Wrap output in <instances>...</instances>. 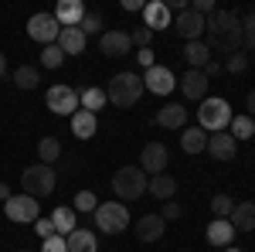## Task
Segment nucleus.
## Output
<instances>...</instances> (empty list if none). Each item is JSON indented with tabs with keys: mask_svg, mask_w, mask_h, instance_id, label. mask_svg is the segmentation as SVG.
<instances>
[{
	"mask_svg": "<svg viewBox=\"0 0 255 252\" xmlns=\"http://www.w3.org/2000/svg\"><path fill=\"white\" fill-rule=\"evenodd\" d=\"M204 34H208V41H204L208 51H218V55H235V51H242V20L232 10H215L208 17Z\"/></svg>",
	"mask_w": 255,
	"mask_h": 252,
	"instance_id": "obj_1",
	"label": "nucleus"
},
{
	"mask_svg": "<svg viewBox=\"0 0 255 252\" xmlns=\"http://www.w3.org/2000/svg\"><path fill=\"white\" fill-rule=\"evenodd\" d=\"M146 89H143V75L136 72H119V75L109 78V89H106V99L119 106V109H129V106H136L139 96H143Z\"/></svg>",
	"mask_w": 255,
	"mask_h": 252,
	"instance_id": "obj_2",
	"label": "nucleus"
},
{
	"mask_svg": "<svg viewBox=\"0 0 255 252\" xmlns=\"http://www.w3.org/2000/svg\"><path fill=\"white\" fill-rule=\"evenodd\" d=\"M146 184H150V177L139 171V164H126V167H119L116 174H113V191H116L119 201H136L146 194Z\"/></svg>",
	"mask_w": 255,
	"mask_h": 252,
	"instance_id": "obj_3",
	"label": "nucleus"
},
{
	"mask_svg": "<svg viewBox=\"0 0 255 252\" xmlns=\"http://www.w3.org/2000/svg\"><path fill=\"white\" fill-rule=\"evenodd\" d=\"M232 106L228 99H201V109H197V123L204 133H225L228 123H232Z\"/></svg>",
	"mask_w": 255,
	"mask_h": 252,
	"instance_id": "obj_4",
	"label": "nucleus"
},
{
	"mask_svg": "<svg viewBox=\"0 0 255 252\" xmlns=\"http://www.w3.org/2000/svg\"><path fill=\"white\" fill-rule=\"evenodd\" d=\"M96 229L106 235H119L129 229V208L123 205V201H106V205H99L96 212Z\"/></svg>",
	"mask_w": 255,
	"mask_h": 252,
	"instance_id": "obj_5",
	"label": "nucleus"
},
{
	"mask_svg": "<svg viewBox=\"0 0 255 252\" xmlns=\"http://www.w3.org/2000/svg\"><path fill=\"white\" fill-rule=\"evenodd\" d=\"M20 188H24V194H31V198H48V194L55 191V167H48V164L27 167L20 174Z\"/></svg>",
	"mask_w": 255,
	"mask_h": 252,
	"instance_id": "obj_6",
	"label": "nucleus"
},
{
	"mask_svg": "<svg viewBox=\"0 0 255 252\" xmlns=\"http://www.w3.org/2000/svg\"><path fill=\"white\" fill-rule=\"evenodd\" d=\"M3 215L10 222H17V225H27V222H38L41 218V205H38V198H31V194H10L3 201Z\"/></svg>",
	"mask_w": 255,
	"mask_h": 252,
	"instance_id": "obj_7",
	"label": "nucleus"
},
{
	"mask_svg": "<svg viewBox=\"0 0 255 252\" xmlns=\"http://www.w3.org/2000/svg\"><path fill=\"white\" fill-rule=\"evenodd\" d=\"M44 102H48V109L58 113V116H75V113H79V92H75L72 85H51L48 96H44Z\"/></svg>",
	"mask_w": 255,
	"mask_h": 252,
	"instance_id": "obj_8",
	"label": "nucleus"
},
{
	"mask_svg": "<svg viewBox=\"0 0 255 252\" xmlns=\"http://www.w3.org/2000/svg\"><path fill=\"white\" fill-rule=\"evenodd\" d=\"M58 34H61V24L55 20V14H34V17L27 20V38H34V41H41V44H55L58 41Z\"/></svg>",
	"mask_w": 255,
	"mask_h": 252,
	"instance_id": "obj_9",
	"label": "nucleus"
},
{
	"mask_svg": "<svg viewBox=\"0 0 255 252\" xmlns=\"http://www.w3.org/2000/svg\"><path fill=\"white\" fill-rule=\"evenodd\" d=\"M143 89H146V92H153V96H167V92H174V89H177V78H174L170 68L153 65V68H146V72H143Z\"/></svg>",
	"mask_w": 255,
	"mask_h": 252,
	"instance_id": "obj_10",
	"label": "nucleus"
},
{
	"mask_svg": "<svg viewBox=\"0 0 255 252\" xmlns=\"http://www.w3.org/2000/svg\"><path fill=\"white\" fill-rule=\"evenodd\" d=\"M174 17H170V7H167V0H150V3H143V27H150L153 34L163 31V27H170Z\"/></svg>",
	"mask_w": 255,
	"mask_h": 252,
	"instance_id": "obj_11",
	"label": "nucleus"
},
{
	"mask_svg": "<svg viewBox=\"0 0 255 252\" xmlns=\"http://www.w3.org/2000/svg\"><path fill=\"white\" fill-rule=\"evenodd\" d=\"M99 48H102V55H109V58L129 55V48H133L129 31H102V34H99Z\"/></svg>",
	"mask_w": 255,
	"mask_h": 252,
	"instance_id": "obj_12",
	"label": "nucleus"
},
{
	"mask_svg": "<svg viewBox=\"0 0 255 252\" xmlns=\"http://www.w3.org/2000/svg\"><path fill=\"white\" fill-rule=\"evenodd\" d=\"M174 27L177 34H184L187 41H201V34H204V27H208V17H201L197 10H184V14H177L174 17Z\"/></svg>",
	"mask_w": 255,
	"mask_h": 252,
	"instance_id": "obj_13",
	"label": "nucleus"
},
{
	"mask_svg": "<svg viewBox=\"0 0 255 252\" xmlns=\"http://www.w3.org/2000/svg\"><path fill=\"white\" fill-rule=\"evenodd\" d=\"M167 147H163V143H146V147H143V154H139V171H143V174H163V167H167Z\"/></svg>",
	"mask_w": 255,
	"mask_h": 252,
	"instance_id": "obj_14",
	"label": "nucleus"
},
{
	"mask_svg": "<svg viewBox=\"0 0 255 252\" xmlns=\"http://www.w3.org/2000/svg\"><path fill=\"white\" fill-rule=\"evenodd\" d=\"M204 150L215 157V160H235L238 140L228 133V130H225V133H211V136H208V147H204Z\"/></svg>",
	"mask_w": 255,
	"mask_h": 252,
	"instance_id": "obj_15",
	"label": "nucleus"
},
{
	"mask_svg": "<svg viewBox=\"0 0 255 252\" xmlns=\"http://www.w3.org/2000/svg\"><path fill=\"white\" fill-rule=\"evenodd\" d=\"M85 14H89V10H85L82 0H61L58 7H55V20H58L61 27H79Z\"/></svg>",
	"mask_w": 255,
	"mask_h": 252,
	"instance_id": "obj_16",
	"label": "nucleus"
},
{
	"mask_svg": "<svg viewBox=\"0 0 255 252\" xmlns=\"http://www.w3.org/2000/svg\"><path fill=\"white\" fill-rule=\"evenodd\" d=\"M163 232H167V222L160 215H143V218H136V239L139 242H157V239H163Z\"/></svg>",
	"mask_w": 255,
	"mask_h": 252,
	"instance_id": "obj_17",
	"label": "nucleus"
},
{
	"mask_svg": "<svg viewBox=\"0 0 255 252\" xmlns=\"http://www.w3.org/2000/svg\"><path fill=\"white\" fill-rule=\"evenodd\" d=\"M180 92H184L187 99H208V78H204V72L187 68L184 78H180Z\"/></svg>",
	"mask_w": 255,
	"mask_h": 252,
	"instance_id": "obj_18",
	"label": "nucleus"
},
{
	"mask_svg": "<svg viewBox=\"0 0 255 252\" xmlns=\"http://www.w3.org/2000/svg\"><path fill=\"white\" fill-rule=\"evenodd\" d=\"M228 222H232L235 232H255V201H242V205H235L232 215H228Z\"/></svg>",
	"mask_w": 255,
	"mask_h": 252,
	"instance_id": "obj_19",
	"label": "nucleus"
},
{
	"mask_svg": "<svg viewBox=\"0 0 255 252\" xmlns=\"http://www.w3.org/2000/svg\"><path fill=\"white\" fill-rule=\"evenodd\" d=\"M146 194H153V198H160V201H174L177 181L167 174V171H163V174H153V177H150V184H146Z\"/></svg>",
	"mask_w": 255,
	"mask_h": 252,
	"instance_id": "obj_20",
	"label": "nucleus"
},
{
	"mask_svg": "<svg viewBox=\"0 0 255 252\" xmlns=\"http://www.w3.org/2000/svg\"><path fill=\"white\" fill-rule=\"evenodd\" d=\"M55 44H58L65 55H82L85 51V34H82V27H61Z\"/></svg>",
	"mask_w": 255,
	"mask_h": 252,
	"instance_id": "obj_21",
	"label": "nucleus"
},
{
	"mask_svg": "<svg viewBox=\"0 0 255 252\" xmlns=\"http://www.w3.org/2000/svg\"><path fill=\"white\" fill-rule=\"evenodd\" d=\"M157 123L163 130H184V123H187V109L180 106V102H170V106H163L157 113Z\"/></svg>",
	"mask_w": 255,
	"mask_h": 252,
	"instance_id": "obj_22",
	"label": "nucleus"
},
{
	"mask_svg": "<svg viewBox=\"0 0 255 252\" xmlns=\"http://www.w3.org/2000/svg\"><path fill=\"white\" fill-rule=\"evenodd\" d=\"M184 61H187V68H204L208 61H211V51H208V44L204 41H187L184 44Z\"/></svg>",
	"mask_w": 255,
	"mask_h": 252,
	"instance_id": "obj_23",
	"label": "nucleus"
},
{
	"mask_svg": "<svg viewBox=\"0 0 255 252\" xmlns=\"http://www.w3.org/2000/svg\"><path fill=\"white\" fill-rule=\"evenodd\" d=\"M99 130V119L96 113H85V109H79L75 116H72V133L79 136V140H92Z\"/></svg>",
	"mask_w": 255,
	"mask_h": 252,
	"instance_id": "obj_24",
	"label": "nucleus"
},
{
	"mask_svg": "<svg viewBox=\"0 0 255 252\" xmlns=\"http://www.w3.org/2000/svg\"><path fill=\"white\" fill-rule=\"evenodd\" d=\"M232 239H235V229H232L228 218H215L208 225V242L211 246H232Z\"/></svg>",
	"mask_w": 255,
	"mask_h": 252,
	"instance_id": "obj_25",
	"label": "nucleus"
},
{
	"mask_svg": "<svg viewBox=\"0 0 255 252\" xmlns=\"http://www.w3.org/2000/svg\"><path fill=\"white\" fill-rule=\"evenodd\" d=\"M65 246H68V252H96L99 242L89 229H75L72 235H65Z\"/></svg>",
	"mask_w": 255,
	"mask_h": 252,
	"instance_id": "obj_26",
	"label": "nucleus"
},
{
	"mask_svg": "<svg viewBox=\"0 0 255 252\" xmlns=\"http://www.w3.org/2000/svg\"><path fill=\"white\" fill-rule=\"evenodd\" d=\"M204 147H208V133H204L201 126H191V130L180 133V150H184V154H201Z\"/></svg>",
	"mask_w": 255,
	"mask_h": 252,
	"instance_id": "obj_27",
	"label": "nucleus"
},
{
	"mask_svg": "<svg viewBox=\"0 0 255 252\" xmlns=\"http://www.w3.org/2000/svg\"><path fill=\"white\" fill-rule=\"evenodd\" d=\"M106 102H109V99H106V89H99V85H92V89H82V92H79V106L85 109V113H99Z\"/></svg>",
	"mask_w": 255,
	"mask_h": 252,
	"instance_id": "obj_28",
	"label": "nucleus"
},
{
	"mask_svg": "<svg viewBox=\"0 0 255 252\" xmlns=\"http://www.w3.org/2000/svg\"><path fill=\"white\" fill-rule=\"evenodd\" d=\"M51 225H55V232H58V235H72L75 229H79V222H75V208H55Z\"/></svg>",
	"mask_w": 255,
	"mask_h": 252,
	"instance_id": "obj_29",
	"label": "nucleus"
},
{
	"mask_svg": "<svg viewBox=\"0 0 255 252\" xmlns=\"http://www.w3.org/2000/svg\"><path fill=\"white\" fill-rule=\"evenodd\" d=\"M14 85L17 89H38L41 85V75H38V68H31V65H20V68H14Z\"/></svg>",
	"mask_w": 255,
	"mask_h": 252,
	"instance_id": "obj_30",
	"label": "nucleus"
},
{
	"mask_svg": "<svg viewBox=\"0 0 255 252\" xmlns=\"http://www.w3.org/2000/svg\"><path fill=\"white\" fill-rule=\"evenodd\" d=\"M228 133L235 136V140H249V136H255V119L252 116H232Z\"/></svg>",
	"mask_w": 255,
	"mask_h": 252,
	"instance_id": "obj_31",
	"label": "nucleus"
},
{
	"mask_svg": "<svg viewBox=\"0 0 255 252\" xmlns=\"http://www.w3.org/2000/svg\"><path fill=\"white\" fill-rule=\"evenodd\" d=\"M38 157H41V164H48V167H51V164L61 157V143L55 140V136H44V140L38 143Z\"/></svg>",
	"mask_w": 255,
	"mask_h": 252,
	"instance_id": "obj_32",
	"label": "nucleus"
},
{
	"mask_svg": "<svg viewBox=\"0 0 255 252\" xmlns=\"http://www.w3.org/2000/svg\"><path fill=\"white\" fill-rule=\"evenodd\" d=\"M242 44H245V51H255V10L245 14L242 20Z\"/></svg>",
	"mask_w": 255,
	"mask_h": 252,
	"instance_id": "obj_33",
	"label": "nucleus"
},
{
	"mask_svg": "<svg viewBox=\"0 0 255 252\" xmlns=\"http://www.w3.org/2000/svg\"><path fill=\"white\" fill-rule=\"evenodd\" d=\"M61 61H65V51H61L58 44H44V51H41V65H44V68H58Z\"/></svg>",
	"mask_w": 255,
	"mask_h": 252,
	"instance_id": "obj_34",
	"label": "nucleus"
},
{
	"mask_svg": "<svg viewBox=\"0 0 255 252\" xmlns=\"http://www.w3.org/2000/svg\"><path fill=\"white\" fill-rule=\"evenodd\" d=\"M232 208H235V201H232L228 194H215V198H211V212H215V218H228Z\"/></svg>",
	"mask_w": 255,
	"mask_h": 252,
	"instance_id": "obj_35",
	"label": "nucleus"
},
{
	"mask_svg": "<svg viewBox=\"0 0 255 252\" xmlns=\"http://www.w3.org/2000/svg\"><path fill=\"white\" fill-rule=\"evenodd\" d=\"M72 208H75V212H96L99 208V198L92 191H79L75 194V205H72Z\"/></svg>",
	"mask_w": 255,
	"mask_h": 252,
	"instance_id": "obj_36",
	"label": "nucleus"
},
{
	"mask_svg": "<svg viewBox=\"0 0 255 252\" xmlns=\"http://www.w3.org/2000/svg\"><path fill=\"white\" fill-rule=\"evenodd\" d=\"M79 27H82V34H85V38H89V34H102V17L89 10V14L82 17V24H79Z\"/></svg>",
	"mask_w": 255,
	"mask_h": 252,
	"instance_id": "obj_37",
	"label": "nucleus"
},
{
	"mask_svg": "<svg viewBox=\"0 0 255 252\" xmlns=\"http://www.w3.org/2000/svg\"><path fill=\"white\" fill-rule=\"evenodd\" d=\"M221 68H228V72H245V68H249V55H245V51H235V55H228V58H225V65H221Z\"/></svg>",
	"mask_w": 255,
	"mask_h": 252,
	"instance_id": "obj_38",
	"label": "nucleus"
},
{
	"mask_svg": "<svg viewBox=\"0 0 255 252\" xmlns=\"http://www.w3.org/2000/svg\"><path fill=\"white\" fill-rule=\"evenodd\" d=\"M129 41H133L136 48H150V41H153V31H150V27H133V31H129Z\"/></svg>",
	"mask_w": 255,
	"mask_h": 252,
	"instance_id": "obj_39",
	"label": "nucleus"
},
{
	"mask_svg": "<svg viewBox=\"0 0 255 252\" xmlns=\"http://www.w3.org/2000/svg\"><path fill=\"white\" fill-rule=\"evenodd\" d=\"M41 252H68L65 235H51V239H44V242H41Z\"/></svg>",
	"mask_w": 255,
	"mask_h": 252,
	"instance_id": "obj_40",
	"label": "nucleus"
},
{
	"mask_svg": "<svg viewBox=\"0 0 255 252\" xmlns=\"http://www.w3.org/2000/svg\"><path fill=\"white\" fill-rule=\"evenodd\" d=\"M34 229H38L41 242H44V239H51V235H58V232H55V225H51V218H38V222H34Z\"/></svg>",
	"mask_w": 255,
	"mask_h": 252,
	"instance_id": "obj_41",
	"label": "nucleus"
},
{
	"mask_svg": "<svg viewBox=\"0 0 255 252\" xmlns=\"http://www.w3.org/2000/svg\"><path fill=\"white\" fill-rule=\"evenodd\" d=\"M160 218H163V222H174V218H180V205H177V201H167Z\"/></svg>",
	"mask_w": 255,
	"mask_h": 252,
	"instance_id": "obj_42",
	"label": "nucleus"
},
{
	"mask_svg": "<svg viewBox=\"0 0 255 252\" xmlns=\"http://www.w3.org/2000/svg\"><path fill=\"white\" fill-rule=\"evenodd\" d=\"M139 65H143V68H153V65H157V61H153V48H139Z\"/></svg>",
	"mask_w": 255,
	"mask_h": 252,
	"instance_id": "obj_43",
	"label": "nucleus"
},
{
	"mask_svg": "<svg viewBox=\"0 0 255 252\" xmlns=\"http://www.w3.org/2000/svg\"><path fill=\"white\" fill-rule=\"evenodd\" d=\"M201 72H204V78H211V75H218V72H221V65H218V61L211 58L208 65H204V68H201Z\"/></svg>",
	"mask_w": 255,
	"mask_h": 252,
	"instance_id": "obj_44",
	"label": "nucleus"
},
{
	"mask_svg": "<svg viewBox=\"0 0 255 252\" xmlns=\"http://www.w3.org/2000/svg\"><path fill=\"white\" fill-rule=\"evenodd\" d=\"M123 10H143V0H123Z\"/></svg>",
	"mask_w": 255,
	"mask_h": 252,
	"instance_id": "obj_45",
	"label": "nucleus"
},
{
	"mask_svg": "<svg viewBox=\"0 0 255 252\" xmlns=\"http://www.w3.org/2000/svg\"><path fill=\"white\" fill-rule=\"evenodd\" d=\"M249 116L255 119V89H252V92H249Z\"/></svg>",
	"mask_w": 255,
	"mask_h": 252,
	"instance_id": "obj_46",
	"label": "nucleus"
},
{
	"mask_svg": "<svg viewBox=\"0 0 255 252\" xmlns=\"http://www.w3.org/2000/svg\"><path fill=\"white\" fill-rule=\"evenodd\" d=\"M7 198H10V188H7V184H0V201H7Z\"/></svg>",
	"mask_w": 255,
	"mask_h": 252,
	"instance_id": "obj_47",
	"label": "nucleus"
},
{
	"mask_svg": "<svg viewBox=\"0 0 255 252\" xmlns=\"http://www.w3.org/2000/svg\"><path fill=\"white\" fill-rule=\"evenodd\" d=\"M7 72V58H3V51H0V75Z\"/></svg>",
	"mask_w": 255,
	"mask_h": 252,
	"instance_id": "obj_48",
	"label": "nucleus"
},
{
	"mask_svg": "<svg viewBox=\"0 0 255 252\" xmlns=\"http://www.w3.org/2000/svg\"><path fill=\"white\" fill-rule=\"evenodd\" d=\"M225 252H238V249H225Z\"/></svg>",
	"mask_w": 255,
	"mask_h": 252,
	"instance_id": "obj_49",
	"label": "nucleus"
}]
</instances>
